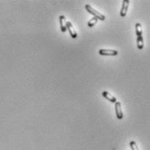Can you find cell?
Returning <instances> with one entry per match:
<instances>
[{"label":"cell","mask_w":150,"mask_h":150,"mask_svg":"<svg viewBox=\"0 0 150 150\" xmlns=\"http://www.w3.org/2000/svg\"><path fill=\"white\" fill-rule=\"evenodd\" d=\"M85 9H86V11L89 12V13H90L91 15H93L94 16V17H96L97 19H99V20H102V21H103V20H105V16L104 15H102V13H100L99 11H97L96 10H95L92 6H90V5H85Z\"/></svg>","instance_id":"6da1fadb"},{"label":"cell","mask_w":150,"mask_h":150,"mask_svg":"<svg viewBox=\"0 0 150 150\" xmlns=\"http://www.w3.org/2000/svg\"><path fill=\"white\" fill-rule=\"evenodd\" d=\"M115 106V115L116 117L119 120H121L123 118V113H122V109H121V103L120 102H116Z\"/></svg>","instance_id":"7a4b0ae2"},{"label":"cell","mask_w":150,"mask_h":150,"mask_svg":"<svg viewBox=\"0 0 150 150\" xmlns=\"http://www.w3.org/2000/svg\"><path fill=\"white\" fill-rule=\"evenodd\" d=\"M129 3L130 1L129 0H124L122 2V6H121V12H120V15L121 17H126L127 15V9H128V6H129Z\"/></svg>","instance_id":"3957f363"},{"label":"cell","mask_w":150,"mask_h":150,"mask_svg":"<svg viewBox=\"0 0 150 150\" xmlns=\"http://www.w3.org/2000/svg\"><path fill=\"white\" fill-rule=\"evenodd\" d=\"M99 54L102 56H116L118 55V51L115 50H107V49H101L99 50Z\"/></svg>","instance_id":"277c9868"},{"label":"cell","mask_w":150,"mask_h":150,"mask_svg":"<svg viewBox=\"0 0 150 150\" xmlns=\"http://www.w3.org/2000/svg\"><path fill=\"white\" fill-rule=\"evenodd\" d=\"M66 26H67V30L69 31V32H70L71 37H72V38H76V37H77V34H76V31H75L73 25H72V24H71L70 22H69V21H67Z\"/></svg>","instance_id":"5b68a950"},{"label":"cell","mask_w":150,"mask_h":150,"mask_svg":"<svg viewBox=\"0 0 150 150\" xmlns=\"http://www.w3.org/2000/svg\"><path fill=\"white\" fill-rule=\"evenodd\" d=\"M59 21H60V27H61L62 32H65L67 31V26H66L67 21H66L65 17H64V16H60Z\"/></svg>","instance_id":"8992f818"},{"label":"cell","mask_w":150,"mask_h":150,"mask_svg":"<svg viewBox=\"0 0 150 150\" xmlns=\"http://www.w3.org/2000/svg\"><path fill=\"white\" fill-rule=\"evenodd\" d=\"M102 96H103L104 98H106L107 100H109L110 102H113V103H115V102H117L116 98H115L114 96H112L111 94H110L109 92L103 91V92L102 93Z\"/></svg>","instance_id":"52a82bcc"},{"label":"cell","mask_w":150,"mask_h":150,"mask_svg":"<svg viewBox=\"0 0 150 150\" xmlns=\"http://www.w3.org/2000/svg\"><path fill=\"white\" fill-rule=\"evenodd\" d=\"M143 47H144V41L142 36L137 37V48L139 50H142Z\"/></svg>","instance_id":"ba28073f"},{"label":"cell","mask_w":150,"mask_h":150,"mask_svg":"<svg viewBox=\"0 0 150 150\" xmlns=\"http://www.w3.org/2000/svg\"><path fill=\"white\" fill-rule=\"evenodd\" d=\"M135 31H136L137 37L142 36V27H141V25L140 23H137L135 25Z\"/></svg>","instance_id":"9c48e42d"},{"label":"cell","mask_w":150,"mask_h":150,"mask_svg":"<svg viewBox=\"0 0 150 150\" xmlns=\"http://www.w3.org/2000/svg\"><path fill=\"white\" fill-rule=\"evenodd\" d=\"M97 21H98V19L96 17H93L92 19H90L88 22V26L89 27H93L97 23Z\"/></svg>","instance_id":"30bf717a"},{"label":"cell","mask_w":150,"mask_h":150,"mask_svg":"<svg viewBox=\"0 0 150 150\" xmlns=\"http://www.w3.org/2000/svg\"><path fill=\"white\" fill-rule=\"evenodd\" d=\"M129 145H130V147H131V149H132V150H139L138 146H137V144H136V142H135V141H130V143H129Z\"/></svg>","instance_id":"8fae6325"}]
</instances>
